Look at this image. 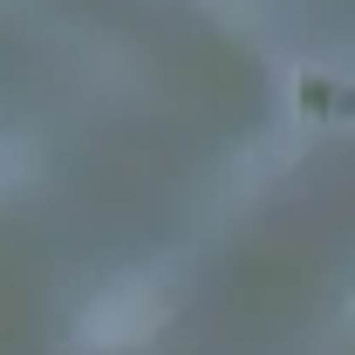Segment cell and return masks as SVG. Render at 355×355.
<instances>
[{
	"mask_svg": "<svg viewBox=\"0 0 355 355\" xmlns=\"http://www.w3.org/2000/svg\"><path fill=\"white\" fill-rule=\"evenodd\" d=\"M164 314H171V301H164L157 280H116V287H103V294L83 308V328H76V335H83L89 355L144 349V342L164 328Z\"/></svg>",
	"mask_w": 355,
	"mask_h": 355,
	"instance_id": "6da1fadb",
	"label": "cell"
},
{
	"mask_svg": "<svg viewBox=\"0 0 355 355\" xmlns=\"http://www.w3.org/2000/svg\"><path fill=\"white\" fill-rule=\"evenodd\" d=\"M28 164H35V150H28V137H0V191H14V184H28Z\"/></svg>",
	"mask_w": 355,
	"mask_h": 355,
	"instance_id": "7a4b0ae2",
	"label": "cell"
},
{
	"mask_svg": "<svg viewBox=\"0 0 355 355\" xmlns=\"http://www.w3.org/2000/svg\"><path fill=\"white\" fill-rule=\"evenodd\" d=\"M212 7H225V14H239V21H246V7H253V0H212Z\"/></svg>",
	"mask_w": 355,
	"mask_h": 355,
	"instance_id": "3957f363",
	"label": "cell"
},
{
	"mask_svg": "<svg viewBox=\"0 0 355 355\" xmlns=\"http://www.w3.org/2000/svg\"><path fill=\"white\" fill-rule=\"evenodd\" d=\"M349 314H355V301H349Z\"/></svg>",
	"mask_w": 355,
	"mask_h": 355,
	"instance_id": "277c9868",
	"label": "cell"
}]
</instances>
